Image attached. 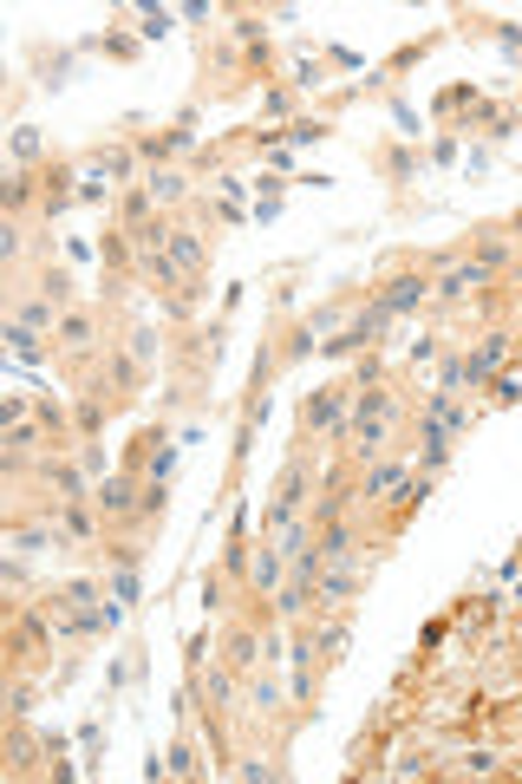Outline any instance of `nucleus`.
Listing matches in <instances>:
<instances>
[{
    "label": "nucleus",
    "instance_id": "1",
    "mask_svg": "<svg viewBox=\"0 0 522 784\" xmlns=\"http://www.w3.org/2000/svg\"><path fill=\"white\" fill-rule=\"evenodd\" d=\"M307 504H314V438H294V451H288L268 504H262V536H281L288 523H301Z\"/></svg>",
    "mask_w": 522,
    "mask_h": 784
},
{
    "label": "nucleus",
    "instance_id": "2",
    "mask_svg": "<svg viewBox=\"0 0 522 784\" xmlns=\"http://www.w3.org/2000/svg\"><path fill=\"white\" fill-rule=\"evenodd\" d=\"M216 661H222V667H235L242 680H248V674H262V667H268V628H262V622H248L242 608H229V615H222V628H216Z\"/></svg>",
    "mask_w": 522,
    "mask_h": 784
},
{
    "label": "nucleus",
    "instance_id": "3",
    "mask_svg": "<svg viewBox=\"0 0 522 784\" xmlns=\"http://www.w3.org/2000/svg\"><path fill=\"white\" fill-rule=\"evenodd\" d=\"M366 164L379 170V183H386L392 203L405 209V203H412V183L425 177V150H418V137H379V144L366 150Z\"/></svg>",
    "mask_w": 522,
    "mask_h": 784
},
{
    "label": "nucleus",
    "instance_id": "4",
    "mask_svg": "<svg viewBox=\"0 0 522 784\" xmlns=\"http://www.w3.org/2000/svg\"><path fill=\"white\" fill-rule=\"evenodd\" d=\"M137 497H144V471L118 465L92 484V510L105 517V530H137Z\"/></svg>",
    "mask_w": 522,
    "mask_h": 784
},
{
    "label": "nucleus",
    "instance_id": "5",
    "mask_svg": "<svg viewBox=\"0 0 522 784\" xmlns=\"http://www.w3.org/2000/svg\"><path fill=\"white\" fill-rule=\"evenodd\" d=\"M52 635H59V628H52V615H46L39 602H33V608H20V615H13V628H7V667H13V674H26L39 654H52Z\"/></svg>",
    "mask_w": 522,
    "mask_h": 784
},
{
    "label": "nucleus",
    "instance_id": "6",
    "mask_svg": "<svg viewBox=\"0 0 522 784\" xmlns=\"http://www.w3.org/2000/svg\"><path fill=\"white\" fill-rule=\"evenodd\" d=\"M373 301H379L392 321H405V314L432 307V268H425V262H418V268H392V275L373 288Z\"/></svg>",
    "mask_w": 522,
    "mask_h": 784
},
{
    "label": "nucleus",
    "instance_id": "7",
    "mask_svg": "<svg viewBox=\"0 0 522 784\" xmlns=\"http://www.w3.org/2000/svg\"><path fill=\"white\" fill-rule=\"evenodd\" d=\"M78 183H85V164H78V157H46V164H39V190H46L39 216H46V222L65 216V209L78 203Z\"/></svg>",
    "mask_w": 522,
    "mask_h": 784
},
{
    "label": "nucleus",
    "instance_id": "8",
    "mask_svg": "<svg viewBox=\"0 0 522 784\" xmlns=\"http://www.w3.org/2000/svg\"><path fill=\"white\" fill-rule=\"evenodd\" d=\"M464 255H471V262H484L490 275H510V268L522 262V242L510 236V222H477V229H471V242H464Z\"/></svg>",
    "mask_w": 522,
    "mask_h": 784
},
{
    "label": "nucleus",
    "instance_id": "9",
    "mask_svg": "<svg viewBox=\"0 0 522 784\" xmlns=\"http://www.w3.org/2000/svg\"><path fill=\"white\" fill-rule=\"evenodd\" d=\"M281 582H288V550H281L275 536H262V543H255V563H248V589H242V595H275ZM242 595H235V602H242Z\"/></svg>",
    "mask_w": 522,
    "mask_h": 784
},
{
    "label": "nucleus",
    "instance_id": "10",
    "mask_svg": "<svg viewBox=\"0 0 522 784\" xmlns=\"http://www.w3.org/2000/svg\"><path fill=\"white\" fill-rule=\"evenodd\" d=\"M26 65H33V79H39L46 92H65V85H72L78 52H72V46H46V39H39V46H26Z\"/></svg>",
    "mask_w": 522,
    "mask_h": 784
},
{
    "label": "nucleus",
    "instance_id": "11",
    "mask_svg": "<svg viewBox=\"0 0 522 784\" xmlns=\"http://www.w3.org/2000/svg\"><path fill=\"white\" fill-rule=\"evenodd\" d=\"M163 209H157V196L144 190V183H131V190H118V203H111V222L124 229V236H137L144 222H157Z\"/></svg>",
    "mask_w": 522,
    "mask_h": 784
},
{
    "label": "nucleus",
    "instance_id": "12",
    "mask_svg": "<svg viewBox=\"0 0 522 784\" xmlns=\"http://www.w3.org/2000/svg\"><path fill=\"white\" fill-rule=\"evenodd\" d=\"M314 648H320V661H327V667H340V661H347V648H353V622H347L340 608L314 615Z\"/></svg>",
    "mask_w": 522,
    "mask_h": 784
},
{
    "label": "nucleus",
    "instance_id": "13",
    "mask_svg": "<svg viewBox=\"0 0 522 784\" xmlns=\"http://www.w3.org/2000/svg\"><path fill=\"white\" fill-rule=\"evenodd\" d=\"M0 203H7V216H13V222H26V209H39V203H46V190H39V170H7V183H0Z\"/></svg>",
    "mask_w": 522,
    "mask_h": 784
},
{
    "label": "nucleus",
    "instance_id": "14",
    "mask_svg": "<svg viewBox=\"0 0 522 784\" xmlns=\"http://www.w3.org/2000/svg\"><path fill=\"white\" fill-rule=\"evenodd\" d=\"M170 255L183 262V275H209L216 242H203V229H190V222H170Z\"/></svg>",
    "mask_w": 522,
    "mask_h": 784
},
{
    "label": "nucleus",
    "instance_id": "15",
    "mask_svg": "<svg viewBox=\"0 0 522 784\" xmlns=\"http://www.w3.org/2000/svg\"><path fill=\"white\" fill-rule=\"evenodd\" d=\"M288 707H294V700L281 693V680H275L268 667H262V674H248V713H255L262 726H268V720H281Z\"/></svg>",
    "mask_w": 522,
    "mask_h": 784
},
{
    "label": "nucleus",
    "instance_id": "16",
    "mask_svg": "<svg viewBox=\"0 0 522 784\" xmlns=\"http://www.w3.org/2000/svg\"><path fill=\"white\" fill-rule=\"evenodd\" d=\"M7 347H13L20 366H46V360H59V353H52V334H33V327H20V321H7Z\"/></svg>",
    "mask_w": 522,
    "mask_h": 784
},
{
    "label": "nucleus",
    "instance_id": "17",
    "mask_svg": "<svg viewBox=\"0 0 522 784\" xmlns=\"http://www.w3.org/2000/svg\"><path fill=\"white\" fill-rule=\"evenodd\" d=\"M432 46H438V33H425V39H412V46H399V52H392V59H386V65H379L373 79H366V92H379V85H392L399 72H412V65H418V59H425Z\"/></svg>",
    "mask_w": 522,
    "mask_h": 784
},
{
    "label": "nucleus",
    "instance_id": "18",
    "mask_svg": "<svg viewBox=\"0 0 522 784\" xmlns=\"http://www.w3.org/2000/svg\"><path fill=\"white\" fill-rule=\"evenodd\" d=\"M144 190L157 196V209H177V203H190V177H183L177 164H163V170H144Z\"/></svg>",
    "mask_w": 522,
    "mask_h": 784
},
{
    "label": "nucleus",
    "instance_id": "19",
    "mask_svg": "<svg viewBox=\"0 0 522 784\" xmlns=\"http://www.w3.org/2000/svg\"><path fill=\"white\" fill-rule=\"evenodd\" d=\"M33 288H39L59 314H65V307H78V281H72L65 268H52V262H39V268H33Z\"/></svg>",
    "mask_w": 522,
    "mask_h": 784
},
{
    "label": "nucleus",
    "instance_id": "20",
    "mask_svg": "<svg viewBox=\"0 0 522 784\" xmlns=\"http://www.w3.org/2000/svg\"><path fill=\"white\" fill-rule=\"evenodd\" d=\"M124 347H131V360H144V366L157 373V360L170 353V334H157L150 321H137V327H124Z\"/></svg>",
    "mask_w": 522,
    "mask_h": 784
},
{
    "label": "nucleus",
    "instance_id": "21",
    "mask_svg": "<svg viewBox=\"0 0 522 784\" xmlns=\"http://www.w3.org/2000/svg\"><path fill=\"white\" fill-rule=\"evenodd\" d=\"M281 131H288V150H294V144H320V137H340V131H333V111H301V118H294V124H281Z\"/></svg>",
    "mask_w": 522,
    "mask_h": 784
},
{
    "label": "nucleus",
    "instance_id": "22",
    "mask_svg": "<svg viewBox=\"0 0 522 784\" xmlns=\"http://www.w3.org/2000/svg\"><path fill=\"white\" fill-rule=\"evenodd\" d=\"M170 510V484L163 478H144V497H137V530H157Z\"/></svg>",
    "mask_w": 522,
    "mask_h": 784
},
{
    "label": "nucleus",
    "instance_id": "23",
    "mask_svg": "<svg viewBox=\"0 0 522 784\" xmlns=\"http://www.w3.org/2000/svg\"><path fill=\"white\" fill-rule=\"evenodd\" d=\"M288 85H294V92H320V85H327V59L294 52V59H288Z\"/></svg>",
    "mask_w": 522,
    "mask_h": 784
},
{
    "label": "nucleus",
    "instance_id": "24",
    "mask_svg": "<svg viewBox=\"0 0 522 784\" xmlns=\"http://www.w3.org/2000/svg\"><path fill=\"white\" fill-rule=\"evenodd\" d=\"M262 118H281V124H294L301 111H294V85L288 79H275L268 92H262Z\"/></svg>",
    "mask_w": 522,
    "mask_h": 784
},
{
    "label": "nucleus",
    "instance_id": "25",
    "mask_svg": "<svg viewBox=\"0 0 522 784\" xmlns=\"http://www.w3.org/2000/svg\"><path fill=\"white\" fill-rule=\"evenodd\" d=\"M85 52H105V59H124V65H131V59H137V39H131V33H92Z\"/></svg>",
    "mask_w": 522,
    "mask_h": 784
},
{
    "label": "nucleus",
    "instance_id": "26",
    "mask_svg": "<svg viewBox=\"0 0 522 784\" xmlns=\"http://www.w3.org/2000/svg\"><path fill=\"white\" fill-rule=\"evenodd\" d=\"M33 164H46V144H39L33 124H20V131H13V170H33Z\"/></svg>",
    "mask_w": 522,
    "mask_h": 784
},
{
    "label": "nucleus",
    "instance_id": "27",
    "mask_svg": "<svg viewBox=\"0 0 522 784\" xmlns=\"http://www.w3.org/2000/svg\"><path fill=\"white\" fill-rule=\"evenodd\" d=\"M98 576H105V595H111V602H124V608H131V602L144 595V582H137V569H98Z\"/></svg>",
    "mask_w": 522,
    "mask_h": 784
},
{
    "label": "nucleus",
    "instance_id": "28",
    "mask_svg": "<svg viewBox=\"0 0 522 784\" xmlns=\"http://www.w3.org/2000/svg\"><path fill=\"white\" fill-rule=\"evenodd\" d=\"M484 393H490V406H517V399H522V366L510 360V366H503V373H497Z\"/></svg>",
    "mask_w": 522,
    "mask_h": 784
},
{
    "label": "nucleus",
    "instance_id": "29",
    "mask_svg": "<svg viewBox=\"0 0 522 784\" xmlns=\"http://www.w3.org/2000/svg\"><path fill=\"white\" fill-rule=\"evenodd\" d=\"M7 752H13V779H26V772H33V752H39V746H33V733H26L20 720H13V739H7Z\"/></svg>",
    "mask_w": 522,
    "mask_h": 784
},
{
    "label": "nucleus",
    "instance_id": "30",
    "mask_svg": "<svg viewBox=\"0 0 522 784\" xmlns=\"http://www.w3.org/2000/svg\"><path fill=\"white\" fill-rule=\"evenodd\" d=\"M170 20H177L170 7H137V39H163V33H170Z\"/></svg>",
    "mask_w": 522,
    "mask_h": 784
},
{
    "label": "nucleus",
    "instance_id": "31",
    "mask_svg": "<svg viewBox=\"0 0 522 784\" xmlns=\"http://www.w3.org/2000/svg\"><path fill=\"white\" fill-rule=\"evenodd\" d=\"M229 779H288V765H262V759H242V765H229Z\"/></svg>",
    "mask_w": 522,
    "mask_h": 784
},
{
    "label": "nucleus",
    "instance_id": "32",
    "mask_svg": "<svg viewBox=\"0 0 522 784\" xmlns=\"http://www.w3.org/2000/svg\"><path fill=\"white\" fill-rule=\"evenodd\" d=\"M438 340H445V334H418V340H412V366H425V360H438Z\"/></svg>",
    "mask_w": 522,
    "mask_h": 784
},
{
    "label": "nucleus",
    "instance_id": "33",
    "mask_svg": "<svg viewBox=\"0 0 522 784\" xmlns=\"http://www.w3.org/2000/svg\"><path fill=\"white\" fill-rule=\"evenodd\" d=\"M432 164H458V137H432Z\"/></svg>",
    "mask_w": 522,
    "mask_h": 784
},
{
    "label": "nucleus",
    "instance_id": "34",
    "mask_svg": "<svg viewBox=\"0 0 522 784\" xmlns=\"http://www.w3.org/2000/svg\"><path fill=\"white\" fill-rule=\"evenodd\" d=\"M517 366H522V353H517Z\"/></svg>",
    "mask_w": 522,
    "mask_h": 784
},
{
    "label": "nucleus",
    "instance_id": "35",
    "mask_svg": "<svg viewBox=\"0 0 522 784\" xmlns=\"http://www.w3.org/2000/svg\"><path fill=\"white\" fill-rule=\"evenodd\" d=\"M517 111H522V105H517Z\"/></svg>",
    "mask_w": 522,
    "mask_h": 784
}]
</instances>
